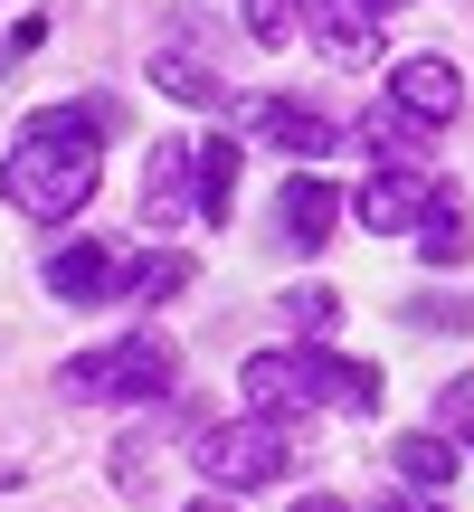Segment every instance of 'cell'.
Segmentation results:
<instances>
[{
  "label": "cell",
  "mask_w": 474,
  "mask_h": 512,
  "mask_svg": "<svg viewBox=\"0 0 474 512\" xmlns=\"http://www.w3.org/2000/svg\"><path fill=\"white\" fill-rule=\"evenodd\" d=\"M237 162H247V152H237L228 133L200 143V219H228V209H237Z\"/></svg>",
  "instance_id": "obj_16"
},
{
  "label": "cell",
  "mask_w": 474,
  "mask_h": 512,
  "mask_svg": "<svg viewBox=\"0 0 474 512\" xmlns=\"http://www.w3.org/2000/svg\"><path fill=\"white\" fill-rule=\"evenodd\" d=\"M237 10H247L256 48H294V29H304V0H237Z\"/></svg>",
  "instance_id": "obj_19"
},
{
  "label": "cell",
  "mask_w": 474,
  "mask_h": 512,
  "mask_svg": "<svg viewBox=\"0 0 474 512\" xmlns=\"http://www.w3.org/2000/svg\"><path fill=\"white\" fill-rule=\"evenodd\" d=\"M237 389L256 399V418H294V408H313V370H304V351H247Z\"/></svg>",
  "instance_id": "obj_6"
},
{
  "label": "cell",
  "mask_w": 474,
  "mask_h": 512,
  "mask_svg": "<svg viewBox=\"0 0 474 512\" xmlns=\"http://www.w3.org/2000/svg\"><path fill=\"white\" fill-rule=\"evenodd\" d=\"M294 512H342V503H332V494H304V503H294Z\"/></svg>",
  "instance_id": "obj_23"
},
{
  "label": "cell",
  "mask_w": 474,
  "mask_h": 512,
  "mask_svg": "<svg viewBox=\"0 0 474 512\" xmlns=\"http://www.w3.org/2000/svg\"><path fill=\"white\" fill-rule=\"evenodd\" d=\"M427 200H437V181H427V171H370V181L351 190V209H361L370 238H399V228H418Z\"/></svg>",
  "instance_id": "obj_4"
},
{
  "label": "cell",
  "mask_w": 474,
  "mask_h": 512,
  "mask_svg": "<svg viewBox=\"0 0 474 512\" xmlns=\"http://www.w3.org/2000/svg\"><path fill=\"white\" fill-rule=\"evenodd\" d=\"M275 313H285V323L304 332L313 351H323V332L342 323V294H332V285H294V294H285V304H275Z\"/></svg>",
  "instance_id": "obj_17"
},
{
  "label": "cell",
  "mask_w": 474,
  "mask_h": 512,
  "mask_svg": "<svg viewBox=\"0 0 474 512\" xmlns=\"http://www.w3.org/2000/svg\"><path fill=\"white\" fill-rule=\"evenodd\" d=\"M256 133H266L275 152H294V162H323V152H332V124H323L313 105H285V95L256 105Z\"/></svg>",
  "instance_id": "obj_12"
},
{
  "label": "cell",
  "mask_w": 474,
  "mask_h": 512,
  "mask_svg": "<svg viewBox=\"0 0 474 512\" xmlns=\"http://www.w3.org/2000/svg\"><path fill=\"white\" fill-rule=\"evenodd\" d=\"M114 105H48L19 124L10 162H0V190H10L19 219H76V209L95 200V143H105Z\"/></svg>",
  "instance_id": "obj_1"
},
{
  "label": "cell",
  "mask_w": 474,
  "mask_h": 512,
  "mask_svg": "<svg viewBox=\"0 0 474 512\" xmlns=\"http://www.w3.org/2000/svg\"><path fill=\"white\" fill-rule=\"evenodd\" d=\"M304 29H313V48H323L332 67H361V57H380V19L351 10V0H304Z\"/></svg>",
  "instance_id": "obj_8"
},
{
  "label": "cell",
  "mask_w": 474,
  "mask_h": 512,
  "mask_svg": "<svg viewBox=\"0 0 474 512\" xmlns=\"http://www.w3.org/2000/svg\"><path fill=\"white\" fill-rule=\"evenodd\" d=\"M399 512H437V503H399Z\"/></svg>",
  "instance_id": "obj_26"
},
{
  "label": "cell",
  "mask_w": 474,
  "mask_h": 512,
  "mask_svg": "<svg viewBox=\"0 0 474 512\" xmlns=\"http://www.w3.org/2000/svg\"><path fill=\"white\" fill-rule=\"evenodd\" d=\"M389 465H399L408 484H418V494H446V484H456V437H437V427H418V437H399L389 446Z\"/></svg>",
  "instance_id": "obj_15"
},
{
  "label": "cell",
  "mask_w": 474,
  "mask_h": 512,
  "mask_svg": "<svg viewBox=\"0 0 474 512\" xmlns=\"http://www.w3.org/2000/svg\"><path fill=\"white\" fill-rule=\"evenodd\" d=\"M152 86L181 95V105H228V76H219V67H200L181 38H171V48H152Z\"/></svg>",
  "instance_id": "obj_14"
},
{
  "label": "cell",
  "mask_w": 474,
  "mask_h": 512,
  "mask_svg": "<svg viewBox=\"0 0 474 512\" xmlns=\"http://www.w3.org/2000/svg\"><path fill=\"white\" fill-rule=\"evenodd\" d=\"M389 105L418 114V124H446V114L465 105V76L446 67V57H399V67H389Z\"/></svg>",
  "instance_id": "obj_7"
},
{
  "label": "cell",
  "mask_w": 474,
  "mask_h": 512,
  "mask_svg": "<svg viewBox=\"0 0 474 512\" xmlns=\"http://www.w3.org/2000/svg\"><path fill=\"white\" fill-rule=\"evenodd\" d=\"M181 285H190V256H171V247L133 256V275H124V294H143V304H162V294H181Z\"/></svg>",
  "instance_id": "obj_18"
},
{
  "label": "cell",
  "mask_w": 474,
  "mask_h": 512,
  "mask_svg": "<svg viewBox=\"0 0 474 512\" xmlns=\"http://www.w3.org/2000/svg\"><path fill=\"white\" fill-rule=\"evenodd\" d=\"M124 256H114L105 238H76V247H57L48 256V294L57 304H105V294H124Z\"/></svg>",
  "instance_id": "obj_5"
},
{
  "label": "cell",
  "mask_w": 474,
  "mask_h": 512,
  "mask_svg": "<svg viewBox=\"0 0 474 512\" xmlns=\"http://www.w3.org/2000/svg\"><path fill=\"white\" fill-rule=\"evenodd\" d=\"M190 512H237V503H228V494H200V503H190Z\"/></svg>",
  "instance_id": "obj_24"
},
{
  "label": "cell",
  "mask_w": 474,
  "mask_h": 512,
  "mask_svg": "<svg viewBox=\"0 0 474 512\" xmlns=\"http://www.w3.org/2000/svg\"><path fill=\"white\" fill-rule=\"evenodd\" d=\"M408 238H418V256H427V266H465V256H474V209L437 190V200H427V219L408 228Z\"/></svg>",
  "instance_id": "obj_11"
},
{
  "label": "cell",
  "mask_w": 474,
  "mask_h": 512,
  "mask_svg": "<svg viewBox=\"0 0 474 512\" xmlns=\"http://www.w3.org/2000/svg\"><path fill=\"white\" fill-rule=\"evenodd\" d=\"M200 475L219 494H256V484L285 475V418H228L200 437Z\"/></svg>",
  "instance_id": "obj_3"
},
{
  "label": "cell",
  "mask_w": 474,
  "mask_h": 512,
  "mask_svg": "<svg viewBox=\"0 0 474 512\" xmlns=\"http://www.w3.org/2000/svg\"><path fill=\"white\" fill-rule=\"evenodd\" d=\"M408 323H418V332H474V294H418Z\"/></svg>",
  "instance_id": "obj_20"
},
{
  "label": "cell",
  "mask_w": 474,
  "mask_h": 512,
  "mask_svg": "<svg viewBox=\"0 0 474 512\" xmlns=\"http://www.w3.org/2000/svg\"><path fill=\"white\" fill-rule=\"evenodd\" d=\"M370 10H380V19H389V10H408V0H370Z\"/></svg>",
  "instance_id": "obj_25"
},
{
  "label": "cell",
  "mask_w": 474,
  "mask_h": 512,
  "mask_svg": "<svg viewBox=\"0 0 474 512\" xmlns=\"http://www.w3.org/2000/svg\"><path fill=\"white\" fill-rule=\"evenodd\" d=\"M171 370H181V361H171L162 332H124V342L76 351V361H67V399H162Z\"/></svg>",
  "instance_id": "obj_2"
},
{
  "label": "cell",
  "mask_w": 474,
  "mask_h": 512,
  "mask_svg": "<svg viewBox=\"0 0 474 512\" xmlns=\"http://www.w3.org/2000/svg\"><path fill=\"white\" fill-rule=\"evenodd\" d=\"M437 437H474V380H456V389H446V399H437Z\"/></svg>",
  "instance_id": "obj_21"
},
{
  "label": "cell",
  "mask_w": 474,
  "mask_h": 512,
  "mask_svg": "<svg viewBox=\"0 0 474 512\" xmlns=\"http://www.w3.org/2000/svg\"><path fill=\"white\" fill-rule=\"evenodd\" d=\"M332 219H342V190H332V181H313V171H294V181H285V200H275V228H285V247H323L332 238Z\"/></svg>",
  "instance_id": "obj_9"
},
{
  "label": "cell",
  "mask_w": 474,
  "mask_h": 512,
  "mask_svg": "<svg viewBox=\"0 0 474 512\" xmlns=\"http://www.w3.org/2000/svg\"><path fill=\"white\" fill-rule=\"evenodd\" d=\"M304 370H313V399H332V408H361V418L389 399L370 361H332V351H304Z\"/></svg>",
  "instance_id": "obj_13"
},
{
  "label": "cell",
  "mask_w": 474,
  "mask_h": 512,
  "mask_svg": "<svg viewBox=\"0 0 474 512\" xmlns=\"http://www.w3.org/2000/svg\"><path fill=\"white\" fill-rule=\"evenodd\" d=\"M181 190H200V152H190V143H152V171H143V209H152V228L181 219Z\"/></svg>",
  "instance_id": "obj_10"
},
{
  "label": "cell",
  "mask_w": 474,
  "mask_h": 512,
  "mask_svg": "<svg viewBox=\"0 0 474 512\" xmlns=\"http://www.w3.org/2000/svg\"><path fill=\"white\" fill-rule=\"evenodd\" d=\"M114 484H124V494H143V484H152V437H124V446H114Z\"/></svg>",
  "instance_id": "obj_22"
}]
</instances>
